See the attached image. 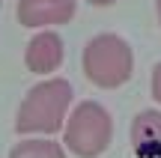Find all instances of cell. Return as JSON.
<instances>
[{
  "label": "cell",
  "instance_id": "obj_1",
  "mask_svg": "<svg viewBox=\"0 0 161 158\" xmlns=\"http://www.w3.org/2000/svg\"><path fill=\"white\" fill-rule=\"evenodd\" d=\"M75 105V90L66 78H45L24 93L15 111V131L21 137H54L63 131Z\"/></svg>",
  "mask_w": 161,
  "mask_h": 158
},
{
  "label": "cell",
  "instance_id": "obj_2",
  "mask_svg": "<svg viewBox=\"0 0 161 158\" xmlns=\"http://www.w3.org/2000/svg\"><path fill=\"white\" fill-rule=\"evenodd\" d=\"M80 69L98 90H119L134 78V51L119 33H98L84 45Z\"/></svg>",
  "mask_w": 161,
  "mask_h": 158
},
{
  "label": "cell",
  "instance_id": "obj_3",
  "mask_svg": "<svg viewBox=\"0 0 161 158\" xmlns=\"http://www.w3.org/2000/svg\"><path fill=\"white\" fill-rule=\"evenodd\" d=\"M114 143V117L102 101L84 99L72 105L63 125V146L78 158H98Z\"/></svg>",
  "mask_w": 161,
  "mask_h": 158
},
{
  "label": "cell",
  "instance_id": "obj_4",
  "mask_svg": "<svg viewBox=\"0 0 161 158\" xmlns=\"http://www.w3.org/2000/svg\"><path fill=\"white\" fill-rule=\"evenodd\" d=\"M78 0H18L15 18L27 30H45V27H63L75 18Z\"/></svg>",
  "mask_w": 161,
  "mask_h": 158
},
{
  "label": "cell",
  "instance_id": "obj_5",
  "mask_svg": "<svg viewBox=\"0 0 161 158\" xmlns=\"http://www.w3.org/2000/svg\"><path fill=\"white\" fill-rule=\"evenodd\" d=\"M66 60V42L51 27L39 30L24 48V69L33 75H54Z\"/></svg>",
  "mask_w": 161,
  "mask_h": 158
},
{
  "label": "cell",
  "instance_id": "obj_6",
  "mask_svg": "<svg viewBox=\"0 0 161 158\" xmlns=\"http://www.w3.org/2000/svg\"><path fill=\"white\" fill-rule=\"evenodd\" d=\"M131 149L137 158H161V111L146 107L131 119Z\"/></svg>",
  "mask_w": 161,
  "mask_h": 158
},
{
  "label": "cell",
  "instance_id": "obj_7",
  "mask_svg": "<svg viewBox=\"0 0 161 158\" xmlns=\"http://www.w3.org/2000/svg\"><path fill=\"white\" fill-rule=\"evenodd\" d=\"M9 158H69L66 146L51 137H30V140H18L9 149Z\"/></svg>",
  "mask_w": 161,
  "mask_h": 158
},
{
  "label": "cell",
  "instance_id": "obj_8",
  "mask_svg": "<svg viewBox=\"0 0 161 158\" xmlns=\"http://www.w3.org/2000/svg\"><path fill=\"white\" fill-rule=\"evenodd\" d=\"M149 93H152V99L161 105V63L152 69V78H149Z\"/></svg>",
  "mask_w": 161,
  "mask_h": 158
},
{
  "label": "cell",
  "instance_id": "obj_9",
  "mask_svg": "<svg viewBox=\"0 0 161 158\" xmlns=\"http://www.w3.org/2000/svg\"><path fill=\"white\" fill-rule=\"evenodd\" d=\"M86 3H90V6H114L116 0H86Z\"/></svg>",
  "mask_w": 161,
  "mask_h": 158
},
{
  "label": "cell",
  "instance_id": "obj_10",
  "mask_svg": "<svg viewBox=\"0 0 161 158\" xmlns=\"http://www.w3.org/2000/svg\"><path fill=\"white\" fill-rule=\"evenodd\" d=\"M155 12H158V21H161V0H155Z\"/></svg>",
  "mask_w": 161,
  "mask_h": 158
},
{
  "label": "cell",
  "instance_id": "obj_11",
  "mask_svg": "<svg viewBox=\"0 0 161 158\" xmlns=\"http://www.w3.org/2000/svg\"><path fill=\"white\" fill-rule=\"evenodd\" d=\"M0 6H3V0H0Z\"/></svg>",
  "mask_w": 161,
  "mask_h": 158
}]
</instances>
